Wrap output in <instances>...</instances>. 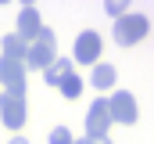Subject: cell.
Returning <instances> with one entry per match:
<instances>
[{
	"label": "cell",
	"mask_w": 154,
	"mask_h": 144,
	"mask_svg": "<svg viewBox=\"0 0 154 144\" xmlns=\"http://www.w3.org/2000/svg\"><path fill=\"white\" fill-rule=\"evenodd\" d=\"M151 33V22H147V15H122L115 22V43L118 47H136V43H143Z\"/></svg>",
	"instance_id": "1"
},
{
	"label": "cell",
	"mask_w": 154,
	"mask_h": 144,
	"mask_svg": "<svg viewBox=\"0 0 154 144\" xmlns=\"http://www.w3.org/2000/svg\"><path fill=\"white\" fill-rule=\"evenodd\" d=\"M54 58H57V51H54V33L43 25L39 36L29 43V51H25V69H39V72H43Z\"/></svg>",
	"instance_id": "2"
},
{
	"label": "cell",
	"mask_w": 154,
	"mask_h": 144,
	"mask_svg": "<svg viewBox=\"0 0 154 144\" xmlns=\"http://www.w3.org/2000/svg\"><path fill=\"white\" fill-rule=\"evenodd\" d=\"M108 115H111V126H133L140 119V108H136V97L129 90H115V97H108Z\"/></svg>",
	"instance_id": "3"
},
{
	"label": "cell",
	"mask_w": 154,
	"mask_h": 144,
	"mask_svg": "<svg viewBox=\"0 0 154 144\" xmlns=\"http://www.w3.org/2000/svg\"><path fill=\"white\" fill-rule=\"evenodd\" d=\"M100 51H104V43H100V33L97 29H82L75 36V43H72V58H75L79 65H97L100 61Z\"/></svg>",
	"instance_id": "4"
},
{
	"label": "cell",
	"mask_w": 154,
	"mask_h": 144,
	"mask_svg": "<svg viewBox=\"0 0 154 144\" xmlns=\"http://www.w3.org/2000/svg\"><path fill=\"white\" fill-rule=\"evenodd\" d=\"M29 119V101L25 97H14V94H0V123L7 130H22Z\"/></svg>",
	"instance_id": "5"
},
{
	"label": "cell",
	"mask_w": 154,
	"mask_h": 144,
	"mask_svg": "<svg viewBox=\"0 0 154 144\" xmlns=\"http://www.w3.org/2000/svg\"><path fill=\"white\" fill-rule=\"evenodd\" d=\"M0 87H4V94L25 97V65L11 61V58H0Z\"/></svg>",
	"instance_id": "6"
},
{
	"label": "cell",
	"mask_w": 154,
	"mask_h": 144,
	"mask_svg": "<svg viewBox=\"0 0 154 144\" xmlns=\"http://www.w3.org/2000/svg\"><path fill=\"white\" fill-rule=\"evenodd\" d=\"M111 115H108V97H97L86 108V137H108Z\"/></svg>",
	"instance_id": "7"
},
{
	"label": "cell",
	"mask_w": 154,
	"mask_h": 144,
	"mask_svg": "<svg viewBox=\"0 0 154 144\" xmlns=\"http://www.w3.org/2000/svg\"><path fill=\"white\" fill-rule=\"evenodd\" d=\"M39 29H43L39 7H36V4H22V7H18V29H14V33L22 36L25 43H32V40L39 36Z\"/></svg>",
	"instance_id": "8"
},
{
	"label": "cell",
	"mask_w": 154,
	"mask_h": 144,
	"mask_svg": "<svg viewBox=\"0 0 154 144\" xmlns=\"http://www.w3.org/2000/svg\"><path fill=\"white\" fill-rule=\"evenodd\" d=\"M25 51H29V43L18 33H7L0 40V58H11V61H22V65H25Z\"/></svg>",
	"instance_id": "9"
},
{
	"label": "cell",
	"mask_w": 154,
	"mask_h": 144,
	"mask_svg": "<svg viewBox=\"0 0 154 144\" xmlns=\"http://www.w3.org/2000/svg\"><path fill=\"white\" fill-rule=\"evenodd\" d=\"M68 72H72V58H54V61L43 69V83H47V87H57L61 76H68Z\"/></svg>",
	"instance_id": "10"
},
{
	"label": "cell",
	"mask_w": 154,
	"mask_h": 144,
	"mask_svg": "<svg viewBox=\"0 0 154 144\" xmlns=\"http://www.w3.org/2000/svg\"><path fill=\"white\" fill-rule=\"evenodd\" d=\"M115 79H118L115 65H104V61H97V65H93V76H90V83H93L97 90H111V87H115Z\"/></svg>",
	"instance_id": "11"
},
{
	"label": "cell",
	"mask_w": 154,
	"mask_h": 144,
	"mask_svg": "<svg viewBox=\"0 0 154 144\" xmlns=\"http://www.w3.org/2000/svg\"><path fill=\"white\" fill-rule=\"evenodd\" d=\"M57 90H61V97H68V101H75L79 94H82V79H79L75 72H68V76H61V83H57Z\"/></svg>",
	"instance_id": "12"
},
{
	"label": "cell",
	"mask_w": 154,
	"mask_h": 144,
	"mask_svg": "<svg viewBox=\"0 0 154 144\" xmlns=\"http://www.w3.org/2000/svg\"><path fill=\"white\" fill-rule=\"evenodd\" d=\"M75 137H72V130L68 126H54L50 130V137H47V144H72Z\"/></svg>",
	"instance_id": "13"
},
{
	"label": "cell",
	"mask_w": 154,
	"mask_h": 144,
	"mask_svg": "<svg viewBox=\"0 0 154 144\" xmlns=\"http://www.w3.org/2000/svg\"><path fill=\"white\" fill-rule=\"evenodd\" d=\"M104 11H108V15H111V18H115V22H118V18H122V15L129 11V4H122V0H118V4H115V0H108V4H104Z\"/></svg>",
	"instance_id": "14"
},
{
	"label": "cell",
	"mask_w": 154,
	"mask_h": 144,
	"mask_svg": "<svg viewBox=\"0 0 154 144\" xmlns=\"http://www.w3.org/2000/svg\"><path fill=\"white\" fill-rule=\"evenodd\" d=\"M82 144H111L108 137H82Z\"/></svg>",
	"instance_id": "15"
},
{
	"label": "cell",
	"mask_w": 154,
	"mask_h": 144,
	"mask_svg": "<svg viewBox=\"0 0 154 144\" xmlns=\"http://www.w3.org/2000/svg\"><path fill=\"white\" fill-rule=\"evenodd\" d=\"M7 144H29V137H14V141H7Z\"/></svg>",
	"instance_id": "16"
}]
</instances>
